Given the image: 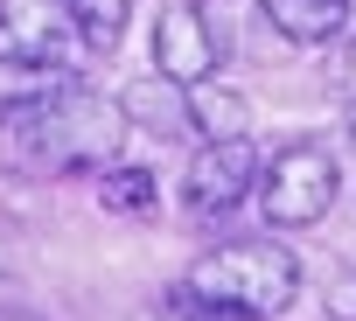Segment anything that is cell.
Listing matches in <instances>:
<instances>
[{"label": "cell", "instance_id": "cell-1", "mask_svg": "<svg viewBox=\"0 0 356 321\" xmlns=\"http://www.w3.org/2000/svg\"><path fill=\"white\" fill-rule=\"evenodd\" d=\"M133 119L119 98L91 91L84 77H63L42 98H15L0 105V154L35 182H70V175H98L119 160Z\"/></svg>", "mask_w": 356, "mask_h": 321}, {"label": "cell", "instance_id": "cell-2", "mask_svg": "<svg viewBox=\"0 0 356 321\" xmlns=\"http://www.w3.org/2000/svg\"><path fill=\"white\" fill-rule=\"evenodd\" d=\"M182 279L203 286V293H217V300H231V307H245V314H259V321H280V314L300 300V258H293L286 245H273V238L217 245V252H203Z\"/></svg>", "mask_w": 356, "mask_h": 321}, {"label": "cell", "instance_id": "cell-3", "mask_svg": "<svg viewBox=\"0 0 356 321\" xmlns=\"http://www.w3.org/2000/svg\"><path fill=\"white\" fill-rule=\"evenodd\" d=\"M335 196H342V160H335L328 140H307L300 133V140H286V147H273L259 160L252 203H259V217L273 231H314L335 210Z\"/></svg>", "mask_w": 356, "mask_h": 321}, {"label": "cell", "instance_id": "cell-4", "mask_svg": "<svg viewBox=\"0 0 356 321\" xmlns=\"http://www.w3.org/2000/svg\"><path fill=\"white\" fill-rule=\"evenodd\" d=\"M259 147H252V133L245 140H196V154H189V168H182V203H189V217H231L238 203H252V189H259Z\"/></svg>", "mask_w": 356, "mask_h": 321}, {"label": "cell", "instance_id": "cell-5", "mask_svg": "<svg viewBox=\"0 0 356 321\" xmlns=\"http://www.w3.org/2000/svg\"><path fill=\"white\" fill-rule=\"evenodd\" d=\"M84 28L70 15V0H0V63H56L77 70Z\"/></svg>", "mask_w": 356, "mask_h": 321}, {"label": "cell", "instance_id": "cell-6", "mask_svg": "<svg viewBox=\"0 0 356 321\" xmlns=\"http://www.w3.org/2000/svg\"><path fill=\"white\" fill-rule=\"evenodd\" d=\"M154 70L175 77V84H203V77L224 70V49L210 35L203 0H168V8L154 15Z\"/></svg>", "mask_w": 356, "mask_h": 321}, {"label": "cell", "instance_id": "cell-7", "mask_svg": "<svg viewBox=\"0 0 356 321\" xmlns=\"http://www.w3.org/2000/svg\"><path fill=\"white\" fill-rule=\"evenodd\" d=\"M119 105H126V119L147 133V140H196V126H189V84H175V77H147V84H133V91H119Z\"/></svg>", "mask_w": 356, "mask_h": 321}, {"label": "cell", "instance_id": "cell-8", "mask_svg": "<svg viewBox=\"0 0 356 321\" xmlns=\"http://www.w3.org/2000/svg\"><path fill=\"white\" fill-rule=\"evenodd\" d=\"M203 15H210V35H217L224 63L231 56H273V42H286L266 15V0H203Z\"/></svg>", "mask_w": 356, "mask_h": 321}, {"label": "cell", "instance_id": "cell-9", "mask_svg": "<svg viewBox=\"0 0 356 321\" xmlns=\"http://www.w3.org/2000/svg\"><path fill=\"white\" fill-rule=\"evenodd\" d=\"M349 8L356 0H266L273 28L293 42V49H328L349 35Z\"/></svg>", "mask_w": 356, "mask_h": 321}, {"label": "cell", "instance_id": "cell-10", "mask_svg": "<svg viewBox=\"0 0 356 321\" xmlns=\"http://www.w3.org/2000/svg\"><path fill=\"white\" fill-rule=\"evenodd\" d=\"M91 189H98V210H105V217H133V224L161 217V182H154V168L112 160V168L91 175Z\"/></svg>", "mask_w": 356, "mask_h": 321}, {"label": "cell", "instance_id": "cell-11", "mask_svg": "<svg viewBox=\"0 0 356 321\" xmlns=\"http://www.w3.org/2000/svg\"><path fill=\"white\" fill-rule=\"evenodd\" d=\"M189 126H196V140H245L252 133V98L203 77V84H189Z\"/></svg>", "mask_w": 356, "mask_h": 321}, {"label": "cell", "instance_id": "cell-12", "mask_svg": "<svg viewBox=\"0 0 356 321\" xmlns=\"http://www.w3.org/2000/svg\"><path fill=\"white\" fill-rule=\"evenodd\" d=\"M140 321H259V314H245V307H231V300H217V293H203V286H168V293H154L147 307H140Z\"/></svg>", "mask_w": 356, "mask_h": 321}, {"label": "cell", "instance_id": "cell-13", "mask_svg": "<svg viewBox=\"0 0 356 321\" xmlns=\"http://www.w3.org/2000/svg\"><path fill=\"white\" fill-rule=\"evenodd\" d=\"M70 15L84 28V49L91 56H112L119 35H126V22H133V0H70Z\"/></svg>", "mask_w": 356, "mask_h": 321}, {"label": "cell", "instance_id": "cell-14", "mask_svg": "<svg viewBox=\"0 0 356 321\" xmlns=\"http://www.w3.org/2000/svg\"><path fill=\"white\" fill-rule=\"evenodd\" d=\"M321 307H328V321H356V258L328 272V286H321Z\"/></svg>", "mask_w": 356, "mask_h": 321}, {"label": "cell", "instance_id": "cell-15", "mask_svg": "<svg viewBox=\"0 0 356 321\" xmlns=\"http://www.w3.org/2000/svg\"><path fill=\"white\" fill-rule=\"evenodd\" d=\"M335 91L356 98V35H342V56H335Z\"/></svg>", "mask_w": 356, "mask_h": 321}, {"label": "cell", "instance_id": "cell-16", "mask_svg": "<svg viewBox=\"0 0 356 321\" xmlns=\"http://www.w3.org/2000/svg\"><path fill=\"white\" fill-rule=\"evenodd\" d=\"M0 321H35V314H22V307H0Z\"/></svg>", "mask_w": 356, "mask_h": 321}, {"label": "cell", "instance_id": "cell-17", "mask_svg": "<svg viewBox=\"0 0 356 321\" xmlns=\"http://www.w3.org/2000/svg\"><path fill=\"white\" fill-rule=\"evenodd\" d=\"M349 140H356V98H349Z\"/></svg>", "mask_w": 356, "mask_h": 321}]
</instances>
